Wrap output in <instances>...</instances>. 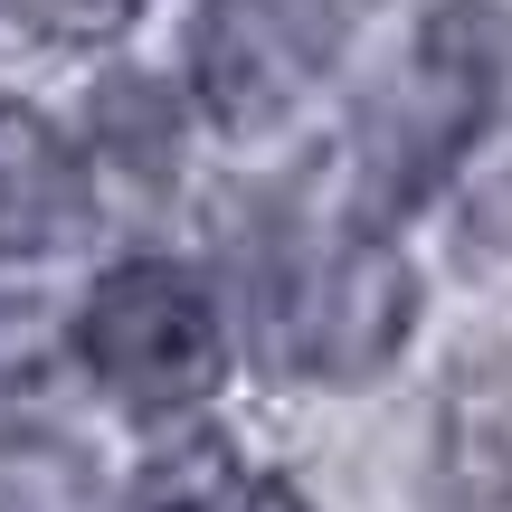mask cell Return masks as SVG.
Masks as SVG:
<instances>
[{"mask_svg":"<svg viewBox=\"0 0 512 512\" xmlns=\"http://www.w3.org/2000/svg\"><path fill=\"white\" fill-rule=\"evenodd\" d=\"M503 95H512V10L503 0H427V19L380 67V86L351 105L342 219L399 228L418 209H437L446 181L494 133Z\"/></svg>","mask_w":512,"mask_h":512,"instance_id":"obj_1","label":"cell"},{"mask_svg":"<svg viewBox=\"0 0 512 512\" xmlns=\"http://www.w3.org/2000/svg\"><path fill=\"white\" fill-rule=\"evenodd\" d=\"M247 342L256 370H275L285 389H370L418 342V266L389 228L361 219L285 228L256 256Z\"/></svg>","mask_w":512,"mask_h":512,"instance_id":"obj_2","label":"cell"},{"mask_svg":"<svg viewBox=\"0 0 512 512\" xmlns=\"http://www.w3.org/2000/svg\"><path fill=\"white\" fill-rule=\"evenodd\" d=\"M67 351L124 418H200L238 370L228 304L190 256H124L67 313Z\"/></svg>","mask_w":512,"mask_h":512,"instance_id":"obj_3","label":"cell"},{"mask_svg":"<svg viewBox=\"0 0 512 512\" xmlns=\"http://www.w3.org/2000/svg\"><path fill=\"white\" fill-rule=\"evenodd\" d=\"M361 38V0H200L181 29V105L219 143L285 133Z\"/></svg>","mask_w":512,"mask_h":512,"instance_id":"obj_4","label":"cell"},{"mask_svg":"<svg viewBox=\"0 0 512 512\" xmlns=\"http://www.w3.org/2000/svg\"><path fill=\"white\" fill-rule=\"evenodd\" d=\"M427 512H512V332H475L437 380Z\"/></svg>","mask_w":512,"mask_h":512,"instance_id":"obj_5","label":"cell"},{"mask_svg":"<svg viewBox=\"0 0 512 512\" xmlns=\"http://www.w3.org/2000/svg\"><path fill=\"white\" fill-rule=\"evenodd\" d=\"M95 228V162L38 105L0 95V266L57 256Z\"/></svg>","mask_w":512,"mask_h":512,"instance_id":"obj_6","label":"cell"},{"mask_svg":"<svg viewBox=\"0 0 512 512\" xmlns=\"http://www.w3.org/2000/svg\"><path fill=\"white\" fill-rule=\"evenodd\" d=\"M124 512H313V494L228 427H181L124 484Z\"/></svg>","mask_w":512,"mask_h":512,"instance_id":"obj_7","label":"cell"},{"mask_svg":"<svg viewBox=\"0 0 512 512\" xmlns=\"http://www.w3.org/2000/svg\"><path fill=\"white\" fill-rule=\"evenodd\" d=\"M86 370L67 351V313L38 294H0V446H57L76 437Z\"/></svg>","mask_w":512,"mask_h":512,"instance_id":"obj_8","label":"cell"},{"mask_svg":"<svg viewBox=\"0 0 512 512\" xmlns=\"http://www.w3.org/2000/svg\"><path fill=\"white\" fill-rule=\"evenodd\" d=\"M181 143H190V114L171 86L152 76H105L95 86V114H86V162H114L124 181H152L162 190L181 171Z\"/></svg>","mask_w":512,"mask_h":512,"instance_id":"obj_9","label":"cell"},{"mask_svg":"<svg viewBox=\"0 0 512 512\" xmlns=\"http://www.w3.org/2000/svg\"><path fill=\"white\" fill-rule=\"evenodd\" d=\"M0 512H124V494L76 456V437H57V446H0Z\"/></svg>","mask_w":512,"mask_h":512,"instance_id":"obj_10","label":"cell"},{"mask_svg":"<svg viewBox=\"0 0 512 512\" xmlns=\"http://www.w3.org/2000/svg\"><path fill=\"white\" fill-rule=\"evenodd\" d=\"M143 10L152 0H0V19L29 48H114L143 29Z\"/></svg>","mask_w":512,"mask_h":512,"instance_id":"obj_11","label":"cell"}]
</instances>
